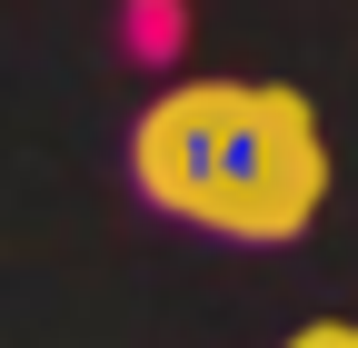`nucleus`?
I'll return each instance as SVG.
<instances>
[{"label": "nucleus", "mask_w": 358, "mask_h": 348, "mask_svg": "<svg viewBox=\"0 0 358 348\" xmlns=\"http://www.w3.org/2000/svg\"><path fill=\"white\" fill-rule=\"evenodd\" d=\"M289 348H358V319H308Z\"/></svg>", "instance_id": "2"}, {"label": "nucleus", "mask_w": 358, "mask_h": 348, "mask_svg": "<svg viewBox=\"0 0 358 348\" xmlns=\"http://www.w3.org/2000/svg\"><path fill=\"white\" fill-rule=\"evenodd\" d=\"M329 119L289 80H179L129 129V189L209 239L289 249L329 209Z\"/></svg>", "instance_id": "1"}]
</instances>
